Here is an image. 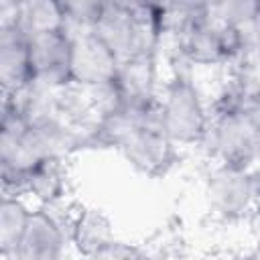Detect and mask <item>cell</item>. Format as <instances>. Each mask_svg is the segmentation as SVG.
<instances>
[{
	"label": "cell",
	"mask_w": 260,
	"mask_h": 260,
	"mask_svg": "<svg viewBox=\"0 0 260 260\" xmlns=\"http://www.w3.org/2000/svg\"><path fill=\"white\" fill-rule=\"evenodd\" d=\"M93 30L120 59L140 53H160L165 43L162 8L152 2H102Z\"/></svg>",
	"instance_id": "obj_1"
},
{
	"label": "cell",
	"mask_w": 260,
	"mask_h": 260,
	"mask_svg": "<svg viewBox=\"0 0 260 260\" xmlns=\"http://www.w3.org/2000/svg\"><path fill=\"white\" fill-rule=\"evenodd\" d=\"M158 116L162 130L179 148L203 144L211 122V106H207L189 71L177 69L162 81Z\"/></svg>",
	"instance_id": "obj_2"
},
{
	"label": "cell",
	"mask_w": 260,
	"mask_h": 260,
	"mask_svg": "<svg viewBox=\"0 0 260 260\" xmlns=\"http://www.w3.org/2000/svg\"><path fill=\"white\" fill-rule=\"evenodd\" d=\"M201 146L211 162L250 171L260 162V126L236 108L211 106V122Z\"/></svg>",
	"instance_id": "obj_3"
},
{
	"label": "cell",
	"mask_w": 260,
	"mask_h": 260,
	"mask_svg": "<svg viewBox=\"0 0 260 260\" xmlns=\"http://www.w3.org/2000/svg\"><path fill=\"white\" fill-rule=\"evenodd\" d=\"M71 37V83L77 89L93 91L110 87L116 79L120 57L104 43L95 30Z\"/></svg>",
	"instance_id": "obj_4"
},
{
	"label": "cell",
	"mask_w": 260,
	"mask_h": 260,
	"mask_svg": "<svg viewBox=\"0 0 260 260\" xmlns=\"http://www.w3.org/2000/svg\"><path fill=\"white\" fill-rule=\"evenodd\" d=\"M205 199L209 211L221 221L250 219L254 205L248 171L213 162L205 175Z\"/></svg>",
	"instance_id": "obj_5"
},
{
	"label": "cell",
	"mask_w": 260,
	"mask_h": 260,
	"mask_svg": "<svg viewBox=\"0 0 260 260\" xmlns=\"http://www.w3.org/2000/svg\"><path fill=\"white\" fill-rule=\"evenodd\" d=\"M30 39L32 87L59 91L73 87L71 83V37L61 30H51Z\"/></svg>",
	"instance_id": "obj_6"
},
{
	"label": "cell",
	"mask_w": 260,
	"mask_h": 260,
	"mask_svg": "<svg viewBox=\"0 0 260 260\" xmlns=\"http://www.w3.org/2000/svg\"><path fill=\"white\" fill-rule=\"evenodd\" d=\"M160 53H140L120 59L116 79L112 83L116 102L134 108H148L158 104L160 95Z\"/></svg>",
	"instance_id": "obj_7"
},
{
	"label": "cell",
	"mask_w": 260,
	"mask_h": 260,
	"mask_svg": "<svg viewBox=\"0 0 260 260\" xmlns=\"http://www.w3.org/2000/svg\"><path fill=\"white\" fill-rule=\"evenodd\" d=\"M2 95H20L32 85L30 39L12 16H0Z\"/></svg>",
	"instance_id": "obj_8"
},
{
	"label": "cell",
	"mask_w": 260,
	"mask_h": 260,
	"mask_svg": "<svg viewBox=\"0 0 260 260\" xmlns=\"http://www.w3.org/2000/svg\"><path fill=\"white\" fill-rule=\"evenodd\" d=\"M67 242V228L55 211L35 207L12 260H63Z\"/></svg>",
	"instance_id": "obj_9"
},
{
	"label": "cell",
	"mask_w": 260,
	"mask_h": 260,
	"mask_svg": "<svg viewBox=\"0 0 260 260\" xmlns=\"http://www.w3.org/2000/svg\"><path fill=\"white\" fill-rule=\"evenodd\" d=\"M67 238L75 252L83 258L102 252L118 240L114 221L104 209L98 207H79L67 221Z\"/></svg>",
	"instance_id": "obj_10"
},
{
	"label": "cell",
	"mask_w": 260,
	"mask_h": 260,
	"mask_svg": "<svg viewBox=\"0 0 260 260\" xmlns=\"http://www.w3.org/2000/svg\"><path fill=\"white\" fill-rule=\"evenodd\" d=\"M0 16H12L28 37L63 28V8L57 0L2 2Z\"/></svg>",
	"instance_id": "obj_11"
},
{
	"label": "cell",
	"mask_w": 260,
	"mask_h": 260,
	"mask_svg": "<svg viewBox=\"0 0 260 260\" xmlns=\"http://www.w3.org/2000/svg\"><path fill=\"white\" fill-rule=\"evenodd\" d=\"M65 193H67L65 158H47L28 173L24 197L32 199L37 207L55 209L65 199Z\"/></svg>",
	"instance_id": "obj_12"
},
{
	"label": "cell",
	"mask_w": 260,
	"mask_h": 260,
	"mask_svg": "<svg viewBox=\"0 0 260 260\" xmlns=\"http://www.w3.org/2000/svg\"><path fill=\"white\" fill-rule=\"evenodd\" d=\"M35 207L24 197L2 195L0 201V254L4 260H12L30 219Z\"/></svg>",
	"instance_id": "obj_13"
},
{
	"label": "cell",
	"mask_w": 260,
	"mask_h": 260,
	"mask_svg": "<svg viewBox=\"0 0 260 260\" xmlns=\"http://www.w3.org/2000/svg\"><path fill=\"white\" fill-rule=\"evenodd\" d=\"M63 8V30L67 35H77L85 30H93L102 12L100 0H75L61 2Z\"/></svg>",
	"instance_id": "obj_14"
},
{
	"label": "cell",
	"mask_w": 260,
	"mask_h": 260,
	"mask_svg": "<svg viewBox=\"0 0 260 260\" xmlns=\"http://www.w3.org/2000/svg\"><path fill=\"white\" fill-rule=\"evenodd\" d=\"M211 14L221 20L228 26L234 28H242L246 26L260 10V2H252V0H228V2H213L209 4Z\"/></svg>",
	"instance_id": "obj_15"
},
{
	"label": "cell",
	"mask_w": 260,
	"mask_h": 260,
	"mask_svg": "<svg viewBox=\"0 0 260 260\" xmlns=\"http://www.w3.org/2000/svg\"><path fill=\"white\" fill-rule=\"evenodd\" d=\"M134 248L136 246H132V244H126L122 240H116L112 246L104 248L102 252H98V254H93V256H89L85 260H128L130 254L134 252Z\"/></svg>",
	"instance_id": "obj_16"
},
{
	"label": "cell",
	"mask_w": 260,
	"mask_h": 260,
	"mask_svg": "<svg viewBox=\"0 0 260 260\" xmlns=\"http://www.w3.org/2000/svg\"><path fill=\"white\" fill-rule=\"evenodd\" d=\"M250 175V189H252V205H254V213L260 211V162L256 167H252L248 171Z\"/></svg>",
	"instance_id": "obj_17"
},
{
	"label": "cell",
	"mask_w": 260,
	"mask_h": 260,
	"mask_svg": "<svg viewBox=\"0 0 260 260\" xmlns=\"http://www.w3.org/2000/svg\"><path fill=\"white\" fill-rule=\"evenodd\" d=\"M128 260H150V258H148V254H146L144 250H140V248L136 246V248H134V252L130 254V258H128Z\"/></svg>",
	"instance_id": "obj_18"
},
{
	"label": "cell",
	"mask_w": 260,
	"mask_h": 260,
	"mask_svg": "<svg viewBox=\"0 0 260 260\" xmlns=\"http://www.w3.org/2000/svg\"><path fill=\"white\" fill-rule=\"evenodd\" d=\"M250 223H252V228H254V232L260 236V211H256V213H252V217H250Z\"/></svg>",
	"instance_id": "obj_19"
}]
</instances>
